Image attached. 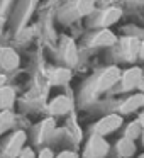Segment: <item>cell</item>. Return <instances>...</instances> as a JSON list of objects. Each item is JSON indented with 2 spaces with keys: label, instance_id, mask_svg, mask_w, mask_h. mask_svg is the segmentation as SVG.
Returning a JSON list of instances; mask_svg holds the SVG:
<instances>
[{
  "label": "cell",
  "instance_id": "2",
  "mask_svg": "<svg viewBox=\"0 0 144 158\" xmlns=\"http://www.w3.org/2000/svg\"><path fill=\"white\" fill-rule=\"evenodd\" d=\"M122 124V117L119 114H109V116L102 117L98 123L95 124V133L97 134H109L112 131H115L117 127Z\"/></svg>",
  "mask_w": 144,
  "mask_h": 158
},
{
  "label": "cell",
  "instance_id": "13",
  "mask_svg": "<svg viewBox=\"0 0 144 158\" xmlns=\"http://www.w3.org/2000/svg\"><path fill=\"white\" fill-rule=\"evenodd\" d=\"M117 150H119V153L122 155V156H130V155H134V151H136V144H134V139H130V138H122V139L119 141V144H117Z\"/></svg>",
  "mask_w": 144,
  "mask_h": 158
},
{
  "label": "cell",
  "instance_id": "19",
  "mask_svg": "<svg viewBox=\"0 0 144 158\" xmlns=\"http://www.w3.org/2000/svg\"><path fill=\"white\" fill-rule=\"evenodd\" d=\"M19 156H21V158H34V151H32L31 148H26V150L21 151Z\"/></svg>",
  "mask_w": 144,
  "mask_h": 158
},
{
  "label": "cell",
  "instance_id": "24",
  "mask_svg": "<svg viewBox=\"0 0 144 158\" xmlns=\"http://www.w3.org/2000/svg\"><path fill=\"white\" fill-rule=\"evenodd\" d=\"M139 89L144 90V75H142V80H141V83H139Z\"/></svg>",
  "mask_w": 144,
  "mask_h": 158
},
{
  "label": "cell",
  "instance_id": "5",
  "mask_svg": "<svg viewBox=\"0 0 144 158\" xmlns=\"http://www.w3.org/2000/svg\"><path fill=\"white\" fill-rule=\"evenodd\" d=\"M24 143H26V133L24 131H17V133L10 138L7 148H5V158H17L22 151Z\"/></svg>",
  "mask_w": 144,
  "mask_h": 158
},
{
  "label": "cell",
  "instance_id": "14",
  "mask_svg": "<svg viewBox=\"0 0 144 158\" xmlns=\"http://www.w3.org/2000/svg\"><path fill=\"white\" fill-rule=\"evenodd\" d=\"M70 80H71V72H70L68 68L54 70V73H53V77H51V82L56 83V85H65V83L70 82Z\"/></svg>",
  "mask_w": 144,
  "mask_h": 158
},
{
  "label": "cell",
  "instance_id": "3",
  "mask_svg": "<svg viewBox=\"0 0 144 158\" xmlns=\"http://www.w3.org/2000/svg\"><path fill=\"white\" fill-rule=\"evenodd\" d=\"M109 151V144L107 141L102 138V134H93L88 141V148H86V153L92 158H103Z\"/></svg>",
  "mask_w": 144,
  "mask_h": 158
},
{
  "label": "cell",
  "instance_id": "4",
  "mask_svg": "<svg viewBox=\"0 0 144 158\" xmlns=\"http://www.w3.org/2000/svg\"><path fill=\"white\" fill-rule=\"evenodd\" d=\"M120 80H122L124 90H132V89H136V87H139L141 80H142V70H141L139 66H132V68L126 70V72L122 73Z\"/></svg>",
  "mask_w": 144,
  "mask_h": 158
},
{
  "label": "cell",
  "instance_id": "11",
  "mask_svg": "<svg viewBox=\"0 0 144 158\" xmlns=\"http://www.w3.org/2000/svg\"><path fill=\"white\" fill-rule=\"evenodd\" d=\"M14 100H15V92H14V89L12 87H2L0 89V109H4V110H7L9 107L14 104Z\"/></svg>",
  "mask_w": 144,
  "mask_h": 158
},
{
  "label": "cell",
  "instance_id": "21",
  "mask_svg": "<svg viewBox=\"0 0 144 158\" xmlns=\"http://www.w3.org/2000/svg\"><path fill=\"white\" fill-rule=\"evenodd\" d=\"M56 158H76V155L73 153V151H63V153H59Z\"/></svg>",
  "mask_w": 144,
  "mask_h": 158
},
{
  "label": "cell",
  "instance_id": "9",
  "mask_svg": "<svg viewBox=\"0 0 144 158\" xmlns=\"http://www.w3.org/2000/svg\"><path fill=\"white\" fill-rule=\"evenodd\" d=\"M141 106H144V94H134V95H130L129 99L122 104L120 110H122L124 114H130V112H134V110H137Z\"/></svg>",
  "mask_w": 144,
  "mask_h": 158
},
{
  "label": "cell",
  "instance_id": "12",
  "mask_svg": "<svg viewBox=\"0 0 144 158\" xmlns=\"http://www.w3.org/2000/svg\"><path fill=\"white\" fill-rule=\"evenodd\" d=\"M63 60L70 65H76L78 61V53H76V46L71 39H66L65 43V49H63Z\"/></svg>",
  "mask_w": 144,
  "mask_h": 158
},
{
  "label": "cell",
  "instance_id": "22",
  "mask_svg": "<svg viewBox=\"0 0 144 158\" xmlns=\"http://www.w3.org/2000/svg\"><path fill=\"white\" fill-rule=\"evenodd\" d=\"M139 56H141V58L144 60V41L141 43V48H139Z\"/></svg>",
  "mask_w": 144,
  "mask_h": 158
},
{
  "label": "cell",
  "instance_id": "6",
  "mask_svg": "<svg viewBox=\"0 0 144 158\" xmlns=\"http://www.w3.org/2000/svg\"><path fill=\"white\" fill-rule=\"evenodd\" d=\"M19 55L12 48H4L0 51V66L4 70H14L19 66Z\"/></svg>",
  "mask_w": 144,
  "mask_h": 158
},
{
  "label": "cell",
  "instance_id": "20",
  "mask_svg": "<svg viewBox=\"0 0 144 158\" xmlns=\"http://www.w3.org/2000/svg\"><path fill=\"white\" fill-rule=\"evenodd\" d=\"M39 158H54V156H53V151L49 148H44L41 151V155H39Z\"/></svg>",
  "mask_w": 144,
  "mask_h": 158
},
{
  "label": "cell",
  "instance_id": "15",
  "mask_svg": "<svg viewBox=\"0 0 144 158\" xmlns=\"http://www.w3.org/2000/svg\"><path fill=\"white\" fill-rule=\"evenodd\" d=\"M122 44H124V51L127 53V55L132 58L134 55H139V41H137L136 38H124L122 39Z\"/></svg>",
  "mask_w": 144,
  "mask_h": 158
},
{
  "label": "cell",
  "instance_id": "1",
  "mask_svg": "<svg viewBox=\"0 0 144 158\" xmlns=\"http://www.w3.org/2000/svg\"><path fill=\"white\" fill-rule=\"evenodd\" d=\"M122 77V73H120L119 66H109V68H105L102 73H100V77L97 78V85L95 89L98 90V92H103V90H109L112 85H115V82Z\"/></svg>",
  "mask_w": 144,
  "mask_h": 158
},
{
  "label": "cell",
  "instance_id": "16",
  "mask_svg": "<svg viewBox=\"0 0 144 158\" xmlns=\"http://www.w3.org/2000/svg\"><path fill=\"white\" fill-rule=\"evenodd\" d=\"M12 126H14V114L9 109L2 110V112H0V134L9 131Z\"/></svg>",
  "mask_w": 144,
  "mask_h": 158
},
{
  "label": "cell",
  "instance_id": "17",
  "mask_svg": "<svg viewBox=\"0 0 144 158\" xmlns=\"http://www.w3.org/2000/svg\"><path fill=\"white\" fill-rule=\"evenodd\" d=\"M97 0H76V12L78 15H88L90 12H93Z\"/></svg>",
  "mask_w": 144,
  "mask_h": 158
},
{
  "label": "cell",
  "instance_id": "25",
  "mask_svg": "<svg viewBox=\"0 0 144 158\" xmlns=\"http://www.w3.org/2000/svg\"><path fill=\"white\" fill-rule=\"evenodd\" d=\"M142 139H144V131H142Z\"/></svg>",
  "mask_w": 144,
  "mask_h": 158
},
{
  "label": "cell",
  "instance_id": "8",
  "mask_svg": "<svg viewBox=\"0 0 144 158\" xmlns=\"http://www.w3.org/2000/svg\"><path fill=\"white\" fill-rule=\"evenodd\" d=\"M117 38L115 34H114L110 29H102L100 32H97L95 36H93V41H92V46H112L115 44Z\"/></svg>",
  "mask_w": 144,
  "mask_h": 158
},
{
  "label": "cell",
  "instance_id": "18",
  "mask_svg": "<svg viewBox=\"0 0 144 158\" xmlns=\"http://www.w3.org/2000/svg\"><path fill=\"white\" fill-rule=\"evenodd\" d=\"M141 131H142V124H141V121H134V123H130L129 126H127V138H130V139H136L137 136H141Z\"/></svg>",
  "mask_w": 144,
  "mask_h": 158
},
{
  "label": "cell",
  "instance_id": "10",
  "mask_svg": "<svg viewBox=\"0 0 144 158\" xmlns=\"http://www.w3.org/2000/svg\"><path fill=\"white\" fill-rule=\"evenodd\" d=\"M120 15H122V10H120L119 7H109V9L103 10L102 15H100V24L102 26H112L120 19Z\"/></svg>",
  "mask_w": 144,
  "mask_h": 158
},
{
  "label": "cell",
  "instance_id": "23",
  "mask_svg": "<svg viewBox=\"0 0 144 158\" xmlns=\"http://www.w3.org/2000/svg\"><path fill=\"white\" fill-rule=\"evenodd\" d=\"M4 85H5V77L2 75V73H0V89H2Z\"/></svg>",
  "mask_w": 144,
  "mask_h": 158
},
{
  "label": "cell",
  "instance_id": "7",
  "mask_svg": "<svg viewBox=\"0 0 144 158\" xmlns=\"http://www.w3.org/2000/svg\"><path fill=\"white\" fill-rule=\"evenodd\" d=\"M71 109V100L66 95H58L51 100L49 104V112L54 114V116H61V114H66Z\"/></svg>",
  "mask_w": 144,
  "mask_h": 158
}]
</instances>
